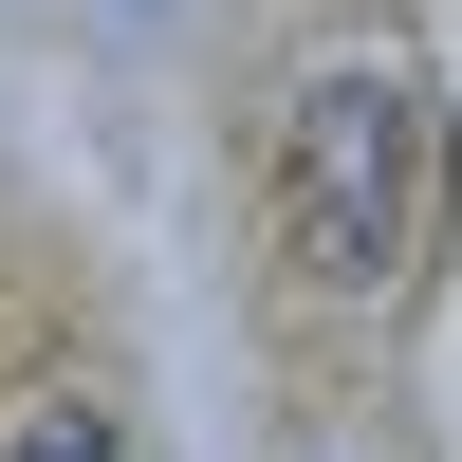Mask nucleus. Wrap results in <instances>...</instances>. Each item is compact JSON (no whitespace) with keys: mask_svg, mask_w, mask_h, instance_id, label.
I'll return each instance as SVG.
<instances>
[{"mask_svg":"<svg viewBox=\"0 0 462 462\" xmlns=\"http://www.w3.org/2000/svg\"><path fill=\"white\" fill-rule=\"evenodd\" d=\"M278 241L315 296H389L407 241H426V93H407L389 56L315 74L296 93V148H278Z\"/></svg>","mask_w":462,"mask_h":462,"instance_id":"nucleus-1","label":"nucleus"},{"mask_svg":"<svg viewBox=\"0 0 462 462\" xmlns=\"http://www.w3.org/2000/svg\"><path fill=\"white\" fill-rule=\"evenodd\" d=\"M0 462H111V407H93V389H56V407H19V444H0Z\"/></svg>","mask_w":462,"mask_h":462,"instance_id":"nucleus-2","label":"nucleus"}]
</instances>
